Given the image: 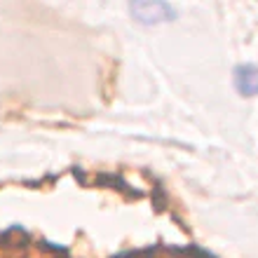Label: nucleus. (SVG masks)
Instances as JSON below:
<instances>
[{
    "label": "nucleus",
    "instance_id": "f257e3e1",
    "mask_svg": "<svg viewBox=\"0 0 258 258\" xmlns=\"http://www.w3.org/2000/svg\"><path fill=\"white\" fill-rule=\"evenodd\" d=\"M132 14L141 24H160V21L171 19L174 10L167 3H134L132 5Z\"/></svg>",
    "mask_w": 258,
    "mask_h": 258
},
{
    "label": "nucleus",
    "instance_id": "f03ea898",
    "mask_svg": "<svg viewBox=\"0 0 258 258\" xmlns=\"http://www.w3.org/2000/svg\"><path fill=\"white\" fill-rule=\"evenodd\" d=\"M235 87L244 96H258V66L242 63L235 71Z\"/></svg>",
    "mask_w": 258,
    "mask_h": 258
}]
</instances>
